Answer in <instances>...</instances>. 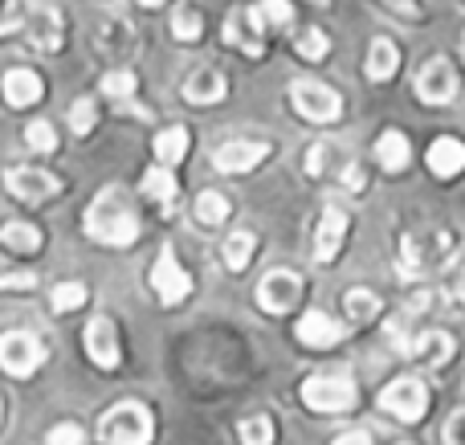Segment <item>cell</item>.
<instances>
[{
  "label": "cell",
  "instance_id": "14",
  "mask_svg": "<svg viewBox=\"0 0 465 445\" xmlns=\"http://www.w3.org/2000/svg\"><path fill=\"white\" fill-rule=\"evenodd\" d=\"M225 41L232 49H241L245 57L265 54V29L257 25L253 8H232V13L225 16Z\"/></svg>",
  "mask_w": 465,
  "mask_h": 445
},
{
  "label": "cell",
  "instance_id": "9",
  "mask_svg": "<svg viewBox=\"0 0 465 445\" xmlns=\"http://www.w3.org/2000/svg\"><path fill=\"white\" fill-rule=\"evenodd\" d=\"M152 291H155V299H160L163 307H180V302L193 294V278L180 270V262H176V253L172 250H160V258H155Z\"/></svg>",
  "mask_w": 465,
  "mask_h": 445
},
{
  "label": "cell",
  "instance_id": "11",
  "mask_svg": "<svg viewBox=\"0 0 465 445\" xmlns=\"http://www.w3.org/2000/svg\"><path fill=\"white\" fill-rule=\"evenodd\" d=\"M417 94H420V103H429V106L453 103V94H458V74H453V65L445 62V57H433V62L420 65Z\"/></svg>",
  "mask_w": 465,
  "mask_h": 445
},
{
  "label": "cell",
  "instance_id": "6",
  "mask_svg": "<svg viewBox=\"0 0 465 445\" xmlns=\"http://www.w3.org/2000/svg\"><path fill=\"white\" fill-rule=\"evenodd\" d=\"M290 103H294V111L311 123H335L339 111H343L335 90L322 86V82H311V78L290 82Z\"/></svg>",
  "mask_w": 465,
  "mask_h": 445
},
{
  "label": "cell",
  "instance_id": "25",
  "mask_svg": "<svg viewBox=\"0 0 465 445\" xmlns=\"http://www.w3.org/2000/svg\"><path fill=\"white\" fill-rule=\"evenodd\" d=\"M139 188H143V196H152L155 204H163V213H168L172 204H176V196H180V184H176V176H172L168 168H152Z\"/></svg>",
  "mask_w": 465,
  "mask_h": 445
},
{
  "label": "cell",
  "instance_id": "12",
  "mask_svg": "<svg viewBox=\"0 0 465 445\" xmlns=\"http://www.w3.org/2000/svg\"><path fill=\"white\" fill-rule=\"evenodd\" d=\"M265 155H270V143H262V139H232V143L213 152V163H217V172H225V176H245Z\"/></svg>",
  "mask_w": 465,
  "mask_h": 445
},
{
  "label": "cell",
  "instance_id": "22",
  "mask_svg": "<svg viewBox=\"0 0 465 445\" xmlns=\"http://www.w3.org/2000/svg\"><path fill=\"white\" fill-rule=\"evenodd\" d=\"M376 160L384 163L388 172H404L409 168V160H412L409 139H404L401 131H384V135L376 139Z\"/></svg>",
  "mask_w": 465,
  "mask_h": 445
},
{
  "label": "cell",
  "instance_id": "21",
  "mask_svg": "<svg viewBox=\"0 0 465 445\" xmlns=\"http://www.w3.org/2000/svg\"><path fill=\"white\" fill-rule=\"evenodd\" d=\"M0 90H5V103L8 106H33L45 86H41V78L33 70H13V74H5Z\"/></svg>",
  "mask_w": 465,
  "mask_h": 445
},
{
  "label": "cell",
  "instance_id": "23",
  "mask_svg": "<svg viewBox=\"0 0 465 445\" xmlns=\"http://www.w3.org/2000/svg\"><path fill=\"white\" fill-rule=\"evenodd\" d=\"M188 155V127H168L155 135V160H160V168H176L180 160Z\"/></svg>",
  "mask_w": 465,
  "mask_h": 445
},
{
  "label": "cell",
  "instance_id": "16",
  "mask_svg": "<svg viewBox=\"0 0 465 445\" xmlns=\"http://www.w3.org/2000/svg\"><path fill=\"white\" fill-rule=\"evenodd\" d=\"M298 343H306V348H335L339 340H343V323H335L331 315H322V311H306L302 319H298Z\"/></svg>",
  "mask_w": 465,
  "mask_h": 445
},
{
  "label": "cell",
  "instance_id": "26",
  "mask_svg": "<svg viewBox=\"0 0 465 445\" xmlns=\"http://www.w3.org/2000/svg\"><path fill=\"white\" fill-rule=\"evenodd\" d=\"M0 245H8V250H16V253H37L41 229L25 225V221H5V225H0Z\"/></svg>",
  "mask_w": 465,
  "mask_h": 445
},
{
  "label": "cell",
  "instance_id": "13",
  "mask_svg": "<svg viewBox=\"0 0 465 445\" xmlns=\"http://www.w3.org/2000/svg\"><path fill=\"white\" fill-rule=\"evenodd\" d=\"M82 335H86V356L94 360L103 372H114V368H119V360H123V348H119V335H114L111 319H106V315L90 319Z\"/></svg>",
  "mask_w": 465,
  "mask_h": 445
},
{
  "label": "cell",
  "instance_id": "42",
  "mask_svg": "<svg viewBox=\"0 0 465 445\" xmlns=\"http://www.w3.org/2000/svg\"><path fill=\"white\" fill-rule=\"evenodd\" d=\"M380 5H384L388 13L409 16V21H417V16H420V5H417V0H380Z\"/></svg>",
  "mask_w": 465,
  "mask_h": 445
},
{
  "label": "cell",
  "instance_id": "1",
  "mask_svg": "<svg viewBox=\"0 0 465 445\" xmlns=\"http://www.w3.org/2000/svg\"><path fill=\"white\" fill-rule=\"evenodd\" d=\"M86 233L98 245H131L139 237V217L123 204L119 188H106L86 209Z\"/></svg>",
  "mask_w": 465,
  "mask_h": 445
},
{
  "label": "cell",
  "instance_id": "43",
  "mask_svg": "<svg viewBox=\"0 0 465 445\" xmlns=\"http://www.w3.org/2000/svg\"><path fill=\"white\" fill-rule=\"evenodd\" d=\"M331 445H371V433L368 430H347V433H339Z\"/></svg>",
  "mask_w": 465,
  "mask_h": 445
},
{
  "label": "cell",
  "instance_id": "47",
  "mask_svg": "<svg viewBox=\"0 0 465 445\" xmlns=\"http://www.w3.org/2000/svg\"><path fill=\"white\" fill-rule=\"evenodd\" d=\"M314 5H322V0H314Z\"/></svg>",
  "mask_w": 465,
  "mask_h": 445
},
{
  "label": "cell",
  "instance_id": "38",
  "mask_svg": "<svg viewBox=\"0 0 465 445\" xmlns=\"http://www.w3.org/2000/svg\"><path fill=\"white\" fill-rule=\"evenodd\" d=\"M94 119H98V111H94L90 98H78V103L70 106V131L74 135H90V131H94Z\"/></svg>",
  "mask_w": 465,
  "mask_h": 445
},
{
  "label": "cell",
  "instance_id": "32",
  "mask_svg": "<svg viewBox=\"0 0 465 445\" xmlns=\"http://www.w3.org/2000/svg\"><path fill=\"white\" fill-rule=\"evenodd\" d=\"M229 217V201L221 193H201L196 196V221L201 225H221Z\"/></svg>",
  "mask_w": 465,
  "mask_h": 445
},
{
  "label": "cell",
  "instance_id": "2",
  "mask_svg": "<svg viewBox=\"0 0 465 445\" xmlns=\"http://www.w3.org/2000/svg\"><path fill=\"white\" fill-rule=\"evenodd\" d=\"M453 258V233L450 229H433V233H404L401 237V266L409 278L433 274L437 266Z\"/></svg>",
  "mask_w": 465,
  "mask_h": 445
},
{
  "label": "cell",
  "instance_id": "3",
  "mask_svg": "<svg viewBox=\"0 0 465 445\" xmlns=\"http://www.w3.org/2000/svg\"><path fill=\"white\" fill-rule=\"evenodd\" d=\"M98 433H103L106 445H152L155 421H152V413H147V405L123 400V405H114L111 413L98 421Z\"/></svg>",
  "mask_w": 465,
  "mask_h": 445
},
{
  "label": "cell",
  "instance_id": "44",
  "mask_svg": "<svg viewBox=\"0 0 465 445\" xmlns=\"http://www.w3.org/2000/svg\"><path fill=\"white\" fill-rule=\"evenodd\" d=\"M343 184L351 188V193H360V188H363V172L355 168V163H343Z\"/></svg>",
  "mask_w": 465,
  "mask_h": 445
},
{
  "label": "cell",
  "instance_id": "31",
  "mask_svg": "<svg viewBox=\"0 0 465 445\" xmlns=\"http://www.w3.org/2000/svg\"><path fill=\"white\" fill-rule=\"evenodd\" d=\"M347 315L355 319V323H368V319H376L380 315V299L371 291H360V286H355V291H347Z\"/></svg>",
  "mask_w": 465,
  "mask_h": 445
},
{
  "label": "cell",
  "instance_id": "17",
  "mask_svg": "<svg viewBox=\"0 0 465 445\" xmlns=\"http://www.w3.org/2000/svg\"><path fill=\"white\" fill-rule=\"evenodd\" d=\"M343 237H347V213L343 209H327L319 217V233H314V258L331 262L339 250H343Z\"/></svg>",
  "mask_w": 465,
  "mask_h": 445
},
{
  "label": "cell",
  "instance_id": "10",
  "mask_svg": "<svg viewBox=\"0 0 465 445\" xmlns=\"http://www.w3.org/2000/svg\"><path fill=\"white\" fill-rule=\"evenodd\" d=\"M5 188L16 196V201L41 204V201H49V196L62 193V180L49 176V172H41V168H8L5 172Z\"/></svg>",
  "mask_w": 465,
  "mask_h": 445
},
{
  "label": "cell",
  "instance_id": "7",
  "mask_svg": "<svg viewBox=\"0 0 465 445\" xmlns=\"http://www.w3.org/2000/svg\"><path fill=\"white\" fill-rule=\"evenodd\" d=\"M41 364H45V348H41V340H33L29 331H5L0 335V368H5L8 376L25 381V376H33Z\"/></svg>",
  "mask_w": 465,
  "mask_h": 445
},
{
  "label": "cell",
  "instance_id": "34",
  "mask_svg": "<svg viewBox=\"0 0 465 445\" xmlns=\"http://www.w3.org/2000/svg\"><path fill=\"white\" fill-rule=\"evenodd\" d=\"M49 302H54L57 315H65V311H78L82 302H86V286H82V282H62V286H54Z\"/></svg>",
  "mask_w": 465,
  "mask_h": 445
},
{
  "label": "cell",
  "instance_id": "46",
  "mask_svg": "<svg viewBox=\"0 0 465 445\" xmlns=\"http://www.w3.org/2000/svg\"><path fill=\"white\" fill-rule=\"evenodd\" d=\"M143 8H160V5H168V0H139Z\"/></svg>",
  "mask_w": 465,
  "mask_h": 445
},
{
  "label": "cell",
  "instance_id": "45",
  "mask_svg": "<svg viewBox=\"0 0 465 445\" xmlns=\"http://www.w3.org/2000/svg\"><path fill=\"white\" fill-rule=\"evenodd\" d=\"M458 299L465 302V270H461V278H458Z\"/></svg>",
  "mask_w": 465,
  "mask_h": 445
},
{
  "label": "cell",
  "instance_id": "33",
  "mask_svg": "<svg viewBox=\"0 0 465 445\" xmlns=\"http://www.w3.org/2000/svg\"><path fill=\"white\" fill-rule=\"evenodd\" d=\"M135 86H139V82H135V74H131V70H111L103 78V94L114 98V103H131Z\"/></svg>",
  "mask_w": 465,
  "mask_h": 445
},
{
  "label": "cell",
  "instance_id": "4",
  "mask_svg": "<svg viewBox=\"0 0 465 445\" xmlns=\"http://www.w3.org/2000/svg\"><path fill=\"white\" fill-rule=\"evenodd\" d=\"M380 409H384L388 417H396V421L412 425L420 421V417L429 413V392L420 381H412V376H401V381H392L384 392H380Z\"/></svg>",
  "mask_w": 465,
  "mask_h": 445
},
{
  "label": "cell",
  "instance_id": "18",
  "mask_svg": "<svg viewBox=\"0 0 465 445\" xmlns=\"http://www.w3.org/2000/svg\"><path fill=\"white\" fill-rule=\"evenodd\" d=\"M429 172L441 180L458 176V172H465V143L453 135H441L433 147H429Z\"/></svg>",
  "mask_w": 465,
  "mask_h": 445
},
{
  "label": "cell",
  "instance_id": "30",
  "mask_svg": "<svg viewBox=\"0 0 465 445\" xmlns=\"http://www.w3.org/2000/svg\"><path fill=\"white\" fill-rule=\"evenodd\" d=\"M294 49H298V57H306V62H322V57L331 54V41L322 29H302L294 37Z\"/></svg>",
  "mask_w": 465,
  "mask_h": 445
},
{
  "label": "cell",
  "instance_id": "19",
  "mask_svg": "<svg viewBox=\"0 0 465 445\" xmlns=\"http://www.w3.org/2000/svg\"><path fill=\"white\" fill-rule=\"evenodd\" d=\"M453 340L445 331H420L417 340L409 343V356H417V360H425L429 368H445L453 360Z\"/></svg>",
  "mask_w": 465,
  "mask_h": 445
},
{
  "label": "cell",
  "instance_id": "40",
  "mask_svg": "<svg viewBox=\"0 0 465 445\" xmlns=\"http://www.w3.org/2000/svg\"><path fill=\"white\" fill-rule=\"evenodd\" d=\"M445 445H465V409L453 413L450 425H445Z\"/></svg>",
  "mask_w": 465,
  "mask_h": 445
},
{
  "label": "cell",
  "instance_id": "5",
  "mask_svg": "<svg viewBox=\"0 0 465 445\" xmlns=\"http://www.w3.org/2000/svg\"><path fill=\"white\" fill-rule=\"evenodd\" d=\"M302 400L314 413H347L355 409V384L347 376H311L302 384Z\"/></svg>",
  "mask_w": 465,
  "mask_h": 445
},
{
  "label": "cell",
  "instance_id": "39",
  "mask_svg": "<svg viewBox=\"0 0 465 445\" xmlns=\"http://www.w3.org/2000/svg\"><path fill=\"white\" fill-rule=\"evenodd\" d=\"M49 445H86V433L78 430V425H54L49 430Z\"/></svg>",
  "mask_w": 465,
  "mask_h": 445
},
{
  "label": "cell",
  "instance_id": "8",
  "mask_svg": "<svg viewBox=\"0 0 465 445\" xmlns=\"http://www.w3.org/2000/svg\"><path fill=\"white\" fill-rule=\"evenodd\" d=\"M298 299H302V278L290 274V270H270V274L257 282V307L270 311V315L294 311Z\"/></svg>",
  "mask_w": 465,
  "mask_h": 445
},
{
  "label": "cell",
  "instance_id": "15",
  "mask_svg": "<svg viewBox=\"0 0 465 445\" xmlns=\"http://www.w3.org/2000/svg\"><path fill=\"white\" fill-rule=\"evenodd\" d=\"M25 33H29V45L41 54H57L62 49V16L49 5H33L25 16Z\"/></svg>",
  "mask_w": 465,
  "mask_h": 445
},
{
  "label": "cell",
  "instance_id": "27",
  "mask_svg": "<svg viewBox=\"0 0 465 445\" xmlns=\"http://www.w3.org/2000/svg\"><path fill=\"white\" fill-rule=\"evenodd\" d=\"M253 16L262 29H282V25L294 21V8H290V0H257Z\"/></svg>",
  "mask_w": 465,
  "mask_h": 445
},
{
  "label": "cell",
  "instance_id": "37",
  "mask_svg": "<svg viewBox=\"0 0 465 445\" xmlns=\"http://www.w3.org/2000/svg\"><path fill=\"white\" fill-rule=\"evenodd\" d=\"M25 143H29L33 152L49 155L57 147V135H54V127H49L45 119H37V123H29V127H25Z\"/></svg>",
  "mask_w": 465,
  "mask_h": 445
},
{
  "label": "cell",
  "instance_id": "41",
  "mask_svg": "<svg viewBox=\"0 0 465 445\" xmlns=\"http://www.w3.org/2000/svg\"><path fill=\"white\" fill-rule=\"evenodd\" d=\"M37 286V274H0V291H29Z\"/></svg>",
  "mask_w": 465,
  "mask_h": 445
},
{
  "label": "cell",
  "instance_id": "36",
  "mask_svg": "<svg viewBox=\"0 0 465 445\" xmlns=\"http://www.w3.org/2000/svg\"><path fill=\"white\" fill-rule=\"evenodd\" d=\"M339 160H343V155H339L331 143H314L311 155H306V176H327L331 163H339Z\"/></svg>",
  "mask_w": 465,
  "mask_h": 445
},
{
  "label": "cell",
  "instance_id": "35",
  "mask_svg": "<svg viewBox=\"0 0 465 445\" xmlns=\"http://www.w3.org/2000/svg\"><path fill=\"white\" fill-rule=\"evenodd\" d=\"M237 438L241 445H273V421L270 417H249V421H241Z\"/></svg>",
  "mask_w": 465,
  "mask_h": 445
},
{
  "label": "cell",
  "instance_id": "28",
  "mask_svg": "<svg viewBox=\"0 0 465 445\" xmlns=\"http://www.w3.org/2000/svg\"><path fill=\"white\" fill-rule=\"evenodd\" d=\"M249 258H253V233H232L225 242V266L232 270V274H241V270L249 266Z\"/></svg>",
  "mask_w": 465,
  "mask_h": 445
},
{
  "label": "cell",
  "instance_id": "24",
  "mask_svg": "<svg viewBox=\"0 0 465 445\" xmlns=\"http://www.w3.org/2000/svg\"><path fill=\"white\" fill-rule=\"evenodd\" d=\"M396 65H401V54H396V45L388 37H376L368 49V74L371 82H388L396 74Z\"/></svg>",
  "mask_w": 465,
  "mask_h": 445
},
{
  "label": "cell",
  "instance_id": "20",
  "mask_svg": "<svg viewBox=\"0 0 465 445\" xmlns=\"http://www.w3.org/2000/svg\"><path fill=\"white\" fill-rule=\"evenodd\" d=\"M225 78H221L217 70H196V74H188V82H184V98L193 106H213V103H221L225 98Z\"/></svg>",
  "mask_w": 465,
  "mask_h": 445
},
{
  "label": "cell",
  "instance_id": "29",
  "mask_svg": "<svg viewBox=\"0 0 465 445\" xmlns=\"http://www.w3.org/2000/svg\"><path fill=\"white\" fill-rule=\"evenodd\" d=\"M201 29H204L201 8L184 5V8H176V13H172V33H176V41H196V37H201Z\"/></svg>",
  "mask_w": 465,
  "mask_h": 445
}]
</instances>
